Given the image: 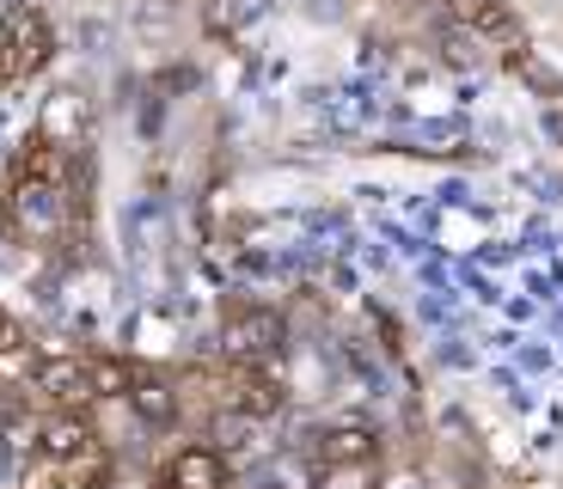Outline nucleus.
Segmentation results:
<instances>
[{
    "mask_svg": "<svg viewBox=\"0 0 563 489\" xmlns=\"http://www.w3.org/2000/svg\"><path fill=\"white\" fill-rule=\"evenodd\" d=\"M288 343V324L282 312L269 307H227V324H221V355L233 367H269Z\"/></svg>",
    "mask_w": 563,
    "mask_h": 489,
    "instance_id": "f257e3e1",
    "label": "nucleus"
},
{
    "mask_svg": "<svg viewBox=\"0 0 563 489\" xmlns=\"http://www.w3.org/2000/svg\"><path fill=\"white\" fill-rule=\"evenodd\" d=\"M49 49H56V37H49L43 7H31V0L7 7V19H0V80H31L49 62Z\"/></svg>",
    "mask_w": 563,
    "mask_h": 489,
    "instance_id": "f03ea898",
    "label": "nucleus"
},
{
    "mask_svg": "<svg viewBox=\"0 0 563 489\" xmlns=\"http://www.w3.org/2000/svg\"><path fill=\"white\" fill-rule=\"evenodd\" d=\"M25 391L43 410H92L99 404V374L86 355H49V362H37Z\"/></svg>",
    "mask_w": 563,
    "mask_h": 489,
    "instance_id": "7ed1b4c3",
    "label": "nucleus"
},
{
    "mask_svg": "<svg viewBox=\"0 0 563 489\" xmlns=\"http://www.w3.org/2000/svg\"><path fill=\"white\" fill-rule=\"evenodd\" d=\"M37 453L56 459V465H74V471H92V465H99V434H92L86 410H43Z\"/></svg>",
    "mask_w": 563,
    "mask_h": 489,
    "instance_id": "20e7f679",
    "label": "nucleus"
},
{
    "mask_svg": "<svg viewBox=\"0 0 563 489\" xmlns=\"http://www.w3.org/2000/svg\"><path fill=\"white\" fill-rule=\"evenodd\" d=\"M448 13L460 19L472 37H484V43H503V56L515 62L527 49V37H521V19H515V7L508 0H448Z\"/></svg>",
    "mask_w": 563,
    "mask_h": 489,
    "instance_id": "39448f33",
    "label": "nucleus"
},
{
    "mask_svg": "<svg viewBox=\"0 0 563 489\" xmlns=\"http://www.w3.org/2000/svg\"><path fill=\"white\" fill-rule=\"evenodd\" d=\"M166 489H227V453L221 447H178L166 465Z\"/></svg>",
    "mask_w": 563,
    "mask_h": 489,
    "instance_id": "423d86ee",
    "label": "nucleus"
},
{
    "mask_svg": "<svg viewBox=\"0 0 563 489\" xmlns=\"http://www.w3.org/2000/svg\"><path fill=\"white\" fill-rule=\"evenodd\" d=\"M380 459V434L367 422H331L319 434V465H374Z\"/></svg>",
    "mask_w": 563,
    "mask_h": 489,
    "instance_id": "0eeeda50",
    "label": "nucleus"
},
{
    "mask_svg": "<svg viewBox=\"0 0 563 489\" xmlns=\"http://www.w3.org/2000/svg\"><path fill=\"white\" fill-rule=\"evenodd\" d=\"M129 410H135L141 422H154V429H166V422H178V386L159 374H135V386L123 391Z\"/></svg>",
    "mask_w": 563,
    "mask_h": 489,
    "instance_id": "6e6552de",
    "label": "nucleus"
},
{
    "mask_svg": "<svg viewBox=\"0 0 563 489\" xmlns=\"http://www.w3.org/2000/svg\"><path fill=\"white\" fill-rule=\"evenodd\" d=\"M49 147H74V141L86 135V104L74 92H62V98H49L43 104V129H37Z\"/></svg>",
    "mask_w": 563,
    "mask_h": 489,
    "instance_id": "1a4fd4ad",
    "label": "nucleus"
},
{
    "mask_svg": "<svg viewBox=\"0 0 563 489\" xmlns=\"http://www.w3.org/2000/svg\"><path fill=\"white\" fill-rule=\"evenodd\" d=\"M319 489H374V465H324Z\"/></svg>",
    "mask_w": 563,
    "mask_h": 489,
    "instance_id": "9d476101",
    "label": "nucleus"
},
{
    "mask_svg": "<svg viewBox=\"0 0 563 489\" xmlns=\"http://www.w3.org/2000/svg\"><path fill=\"white\" fill-rule=\"evenodd\" d=\"M13 336H19V331H13V319H7V312H0V349H7V343H13Z\"/></svg>",
    "mask_w": 563,
    "mask_h": 489,
    "instance_id": "9b49d317",
    "label": "nucleus"
},
{
    "mask_svg": "<svg viewBox=\"0 0 563 489\" xmlns=\"http://www.w3.org/2000/svg\"><path fill=\"white\" fill-rule=\"evenodd\" d=\"M62 489H86V484H62Z\"/></svg>",
    "mask_w": 563,
    "mask_h": 489,
    "instance_id": "f8f14e48",
    "label": "nucleus"
},
{
    "mask_svg": "<svg viewBox=\"0 0 563 489\" xmlns=\"http://www.w3.org/2000/svg\"><path fill=\"white\" fill-rule=\"evenodd\" d=\"M159 7H172V0H159Z\"/></svg>",
    "mask_w": 563,
    "mask_h": 489,
    "instance_id": "ddd939ff",
    "label": "nucleus"
},
{
    "mask_svg": "<svg viewBox=\"0 0 563 489\" xmlns=\"http://www.w3.org/2000/svg\"><path fill=\"white\" fill-rule=\"evenodd\" d=\"M0 398H7V391H0Z\"/></svg>",
    "mask_w": 563,
    "mask_h": 489,
    "instance_id": "4468645a",
    "label": "nucleus"
}]
</instances>
